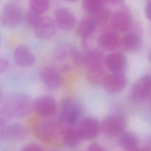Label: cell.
Returning a JSON list of instances; mask_svg holds the SVG:
<instances>
[{"label": "cell", "instance_id": "1", "mask_svg": "<svg viewBox=\"0 0 151 151\" xmlns=\"http://www.w3.org/2000/svg\"><path fill=\"white\" fill-rule=\"evenodd\" d=\"M105 57L99 50H90L82 55L81 63L86 71L87 80L92 84L101 83L106 74L104 70Z\"/></svg>", "mask_w": 151, "mask_h": 151}, {"label": "cell", "instance_id": "2", "mask_svg": "<svg viewBox=\"0 0 151 151\" xmlns=\"http://www.w3.org/2000/svg\"><path fill=\"white\" fill-rule=\"evenodd\" d=\"M32 110L33 101L29 96L22 93H14L7 98L1 111L10 119L24 117Z\"/></svg>", "mask_w": 151, "mask_h": 151}, {"label": "cell", "instance_id": "3", "mask_svg": "<svg viewBox=\"0 0 151 151\" xmlns=\"http://www.w3.org/2000/svg\"><path fill=\"white\" fill-rule=\"evenodd\" d=\"M57 64L65 71L70 70L78 66L82 60V55L74 47L64 44L58 46L54 53Z\"/></svg>", "mask_w": 151, "mask_h": 151}, {"label": "cell", "instance_id": "4", "mask_svg": "<svg viewBox=\"0 0 151 151\" xmlns=\"http://www.w3.org/2000/svg\"><path fill=\"white\" fill-rule=\"evenodd\" d=\"M61 112L59 117L60 123L65 126H74L78 122L81 108L79 104L71 98H65L61 103Z\"/></svg>", "mask_w": 151, "mask_h": 151}, {"label": "cell", "instance_id": "5", "mask_svg": "<svg viewBox=\"0 0 151 151\" xmlns=\"http://www.w3.org/2000/svg\"><path fill=\"white\" fill-rule=\"evenodd\" d=\"M22 15V9L18 4L7 2L0 10V22L5 27L13 28L20 23Z\"/></svg>", "mask_w": 151, "mask_h": 151}, {"label": "cell", "instance_id": "6", "mask_svg": "<svg viewBox=\"0 0 151 151\" xmlns=\"http://www.w3.org/2000/svg\"><path fill=\"white\" fill-rule=\"evenodd\" d=\"M126 126V121L123 116L114 114L109 116L103 120L100 129L106 136L114 137L123 133Z\"/></svg>", "mask_w": 151, "mask_h": 151}, {"label": "cell", "instance_id": "7", "mask_svg": "<svg viewBox=\"0 0 151 151\" xmlns=\"http://www.w3.org/2000/svg\"><path fill=\"white\" fill-rule=\"evenodd\" d=\"M101 83L105 91L108 93L119 94L125 88L127 78L122 73H111L106 74Z\"/></svg>", "mask_w": 151, "mask_h": 151}, {"label": "cell", "instance_id": "8", "mask_svg": "<svg viewBox=\"0 0 151 151\" xmlns=\"http://www.w3.org/2000/svg\"><path fill=\"white\" fill-rule=\"evenodd\" d=\"M58 127L57 123L50 119L38 121L34 125L33 131L35 136L40 140L48 142L54 137Z\"/></svg>", "mask_w": 151, "mask_h": 151}, {"label": "cell", "instance_id": "9", "mask_svg": "<svg viewBox=\"0 0 151 151\" xmlns=\"http://www.w3.org/2000/svg\"><path fill=\"white\" fill-rule=\"evenodd\" d=\"M151 78L150 74H146L139 78L133 84L130 93L133 101L140 103L145 101L150 96Z\"/></svg>", "mask_w": 151, "mask_h": 151}, {"label": "cell", "instance_id": "10", "mask_svg": "<svg viewBox=\"0 0 151 151\" xmlns=\"http://www.w3.org/2000/svg\"><path fill=\"white\" fill-rule=\"evenodd\" d=\"M33 109L40 116L48 117L55 113L57 103L55 99L51 96H41L33 101Z\"/></svg>", "mask_w": 151, "mask_h": 151}, {"label": "cell", "instance_id": "11", "mask_svg": "<svg viewBox=\"0 0 151 151\" xmlns=\"http://www.w3.org/2000/svg\"><path fill=\"white\" fill-rule=\"evenodd\" d=\"M77 129L82 139L91 140L99 134L100 125L96 119L86 117L81 120Z\"/></svg>", "mask_w": 151, "mask_h": 151}, {"label": "cell", "instance_id": "12", "mask_svg": "<svg viewBox=\"0 0 151 151\" xmlns=\"http://www.w3.org/2000/svg\"><path fill=\"white\" fill-rule=\"evenodd\" d=\"M110 19L112 27L117 31L126 32L131 27V17L125 7H122L115 11L111 15Z\"/></svg>", "mask_w": 151, "mask_h": 151}, {"label": "cell", "instance_id": "13", "mask_svg": "<svg viewBox=\"0 0 151 151\" xmlns=\"http://www.w3.org/2000/svg\"><path fill=\"white\" fill-rule=\"evenodd\" d=\"M55 25L54 21L50 17L43 15L38 24L32 28L37 38L48 39L54 35L56 31Z\"/></svg>", "mask_w": 151, "mask_h": 151}, {"label": "cell", "instance_id": "14", "mask_svg": "<svg viewBox=\"0 0 151 151\" xmlns=\"http://www.w3.org/2000/svg\"><path fill=\"white\" fill-rule=\"evenodd\" d=\"M54 22L61 29L68 31L74 27L76 19L74 14L66 8H58L54 14Z\"/></svg>", "mask_w": 151, "mask_h": 151}, {"label": "cell", "instance_id": "15", "mask_svg": "<svg viewBox=\"0 0 151 151\" xmlns=\"http://www.w3.org/2000/svg\"><path fill=\"white\" fill-rule=\"evenodd\" d=\"M40 77L43 84L49 89H56L62 83V78L60 73L54 68L45 67L40 71Z\"/></svg>", "mask_w": 151, "mask_h": 151}, {"label": "cell", "instance_id": "16", "mask_svg": "<svg viewBox=\"0 0 151 151\" xmlns=\"http://www.w3.org/2000/svg\"><path fill=\"white\" fill-rule=\"evenodd\" d=\"M16 63L22 67H31L35 61V57L30 48L25 45L17 46L14 51Z\"/></svg>", "mask_w": 151, "mask_h": 151}, {"label": "cell", "instance_id": "17", "mask_svg": "<svg viewBox=\"0 0 151 151\" xmlns=\"http://www.w3.org/2000/svg\"><path fill=\"white\" fill-rule=\"evenodd\" d=\"M99 25L96 17L88 15L80 21L77 27V32L81 37L87 39L91 37Z\"/></svg>", "mask_w": 151, "mask_h": 151}, {"label": "cell", "instance_id": "18", "mask_svg": "<svg viewBox=\"0 0 151 151\" xmlns=\"http://www.w3.org/2000/svg\"><path fill=\"white\" fill-rule=\"evenodd\" d=\"M126 65V58L120 52H113L104 60V65L111 73H122Z\"/></svg>", "mask_w": 151, "mask_h": 151}, {"label": "cell", "instance_id": "19", "mask_svg": "<svg viewBox=\"0 0 151 151\" xmlns=\"http://www.w3.org/2000/svg\"><path fill=\"white\" fill-rule=\"evenodd\" d=\"M28 134V130L25 126L14 123L4 128L2 136L11 140H23L27 137Z\"/></svg>", "mask_w": 151, "mask_h": 151}, {"label": "cell", "instance_id": "20", "mask_svg": "<svg viewBox=\"0 0 151 151\" xmlns=\"http://www.w3.org/2000/svg\"><path fill=\"white\" fill-rule=\"evenodd\" d=\"M98 43L102 49L107 51H111L119 46L120 41L115 32L108 31L102 33L100 35Z\"/></svg>", "mask_w": 151, "mask_h": 151}, {"label": "cell", "instance_id": "21", "mask_svg": "<svg viewBox=\"0 0 151 151\" xmlns=\"http://www.w3.org/2000/svg\"><path fill=\"white\" fill-rule=\"evenodd\" d=\"M63 140L64 145L69 147L78 146L83 140L79 134L77 127L65 126L63 130Z\"/></svg>", "mask_w": 151, "mask_h": 151}, {"label": "cell", "instance_id": "22", "mask_svg": "<svg viewBox=\"0 0 151 151\" xmlns=\"http://www.w3.org/2000/svg\"><path fill=\"white\" fill-rule=\"evenodd\" d=\"M120 44L123 49L127 51H135L140 47V37L135 32H129L123 37L122 41H120Z\"/></svg>", "mask_w": 151, "mask_h": 151}, {"label": "cell", "instance_id": "23", "mask_svg": "<svg viewBox=\"0 0 151 151\" xmlns=\"http://www.w3.org/2000/svg\"><path fill=\"white\" fill-rule=\"evenodd\" d=\"M119 145L126 151H133L138 148L139 140L134 134L126 132L120 135L119 139Z\"/></svg>", "mask_w": 151, "mask_h": 151}, {"label": "cell", "instance_id": "24", "mask_svg": "<svg viewBox=\"0 0 151 151\" xmlns=\"http://www.w3.org/2000/svg\"><path fill=\"white\" fill-rule=\"evenodd\" d=\"M83 9L90 15L98 14L104 7V1L100 0H84L82 2Z\"/></svg>", "mask_w": 151, "mask_h": 151}, {"label": "cell", "instance_id": "25", "mask_svg": "<svg viewBox=\"0 0 151 151\" xmlns=\"http://www.w3.org/2000/svg\"><path fill=\"white\" fill-rule=\"evenodd\" d=\"M50 4L46 0H31L29 2V11L43 15L49 9Z\"/></svg>", "mask_w": 151, "mask_h": 151}, {"label": "cell", "instance_id": "26", "mask_svg": "<svg viewBox=\"0 0 151 151\" xmlns=\"http://www.w3.org/2000/svg\"><path fill=\"white\" fill-rule=\"evenodd\" d=\"M42 16H43V15L38 14L37 13H35V12L29 10V11L27 12V14L26 15L25 19H26L27 24L29 26H31L32 28H33L40 21V19H41Z\"/></svg>", "mask_w": 151, "mask_h": 151}, {"label": "cell", "instance_id": "27", "mask_svg": "<svg viewBox=\"0 0 151 151\" xmlns=\"http://www.w3.org/2000/svg\"><path fill=\"white\" fill-rule=\"evenodd\" d=\"M21 151H45L44 147L37 143H29L24 146Z\"/></svg>", "mask_w": 151, "mask_h": 151}, {"label": "cell", "instance_id": "28", "mask_svg": "<svg viewBox=\"0 0 151 151\" xmlns=\"http://www.w3.org/2000/svg\"><path fill=\"white\" fill-rule=\"evenodd\" d=\"M9 67L8 61L4 58H0V74L6 71Z\"/></svg>", "mask_w": 151, "mask_h": 151}, {"label": "cell", "instance_id": "29", "mask_svg": "<svg viewBox=\"0 0 151 151\" xmlns=\"http://www.w3.org/2000/svg\"><path fill=\"white\" fill-rule=\"evenodd\" d=\"M145 14L146 18L150 20L151 17V1H148L145 6Z\"/></svg>", "mask_w": 151, "mask_h": 151}, {"label": "cell", "instance_id": "30", "mask_svg": "<svg viewBox=\"0 0 151 151\" xmlns=\"http://www.w3.org/2000/svg\"><path fill=\"white\" fill-rule=\"evenodd\" d=\"M87 151H106V150L101 146L96 143H93L90 146H89Z\"/></svg>", "mask_w": 151, "mask_h": 151}, {"label": "cell", "instance_id": "31", "mask_svg": "<svg viewBox=\"0 0 151 151\" xmlns=\"http://www.w3.org/2000/svg\"><path fill=\"white\" fill-rule=\"evenodd\" d=\"M133 151H149V150L147 148H137Z\"/></svg>", "mask_w": 151, "mask_h": 151}, {"label": "cell", "instance_id": "32", "mask_svg": "<svg viewBox=\"0 0 151 151\" xmlns=\"http://www.w3.org/2000/svg\"><path fill=\"white\" fill-rule=\"evenodd\" d=\"M1 100H2V92H1V90L0 89V104L1 103Z\"/></svg>", "mask_w": 151, "mask_h": 151}, {"label": "cell", "instance_id": "33", "mask_svg": "<svg viewBox=\"0 0 151 151\" xmlns=\"http://www.w3.org/2000/svg\"><path fill=\"white\" fill-rule=\"evenodd\" d=\"M1 2H1V1H0V4H1Z\"/></svg>", "mask_w": 151, "mask_h": 151}, {"label": "cell", "instance_id": "34", "mask_svg": "<svg viewBox=\"0 0 151 151\" xmlns=\"http://www.w3.org/2000/svg\"><path fill=\"white\" fill-rule=\"evenodd\" d=\"M0 41H1V36H0Z\"/></svg>", "mask_w": 151, "mask_h": 151}, {"label": "cell", "instance_id": "35", "mask_svg": "<svg viewBox=\"0 0 151 151\" xmlns=\"http://www.w3.org/2000/svg\"><path fill=\"white\" fill-rule=\"evenodd\" d=\"M52 151H56V150H52Z\"/></svg>", "mask_w": 151, "mask_h": 151}]
</instances>
